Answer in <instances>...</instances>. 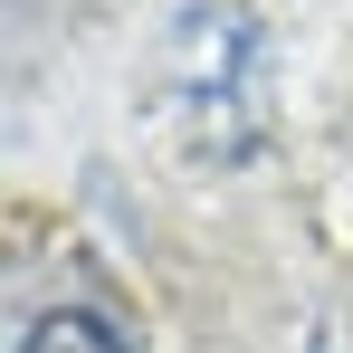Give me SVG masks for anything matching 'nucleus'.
Segmentation results:
<instances>
[{"label": "nucleus", "mask_w": 353, "mask_h": 353, "mask_svg": "<svg viewBox=\"0 0 353 353\" xmlns=\"http://www.w3.org/2000/svg\"><path fill=\"white\" fill-rule=\"evenodd\" d=\"M287 353H353V296H315V305L296 315Z\"/></svg>", "instance_id": "obj_3"}, {"label": "nucleus", "mask_w": 353, "mask_h": 353, "mask_svg": "<svg viewBox=\"0 0 353 353\" xmlns=\"http://www.w3.org/2000/svg\"><path fill=\"white\" fill-rule=\"evenodd\" d=\"M143 115L191 172H248L277 124L268 19L248 0H191L163 29V58L143 77Z\"/></svg>", "instance_id": "obj_1"}, {"label": "nucleus", "mask_w": 353, "mask_h": 353, "mask_svg": "<svg viewBox=\"0 0 353 353\" xmlns=\"http://www.w3.org/2000/svg\"><path fill=\"white\" fill-rule=\"evenodd\" d=\"M10 353H124V334L96 315V305H39Z\"/></svg>", "instance_id": "obj_2"}]
</instances>
